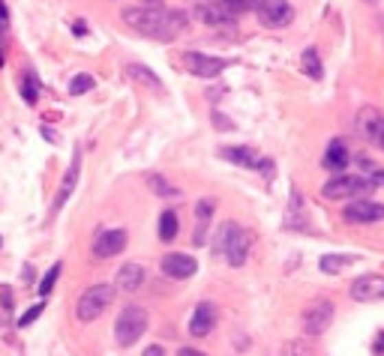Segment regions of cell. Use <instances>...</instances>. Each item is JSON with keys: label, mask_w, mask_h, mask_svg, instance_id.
I'll return each mask as SVG.
<instances>
[{"label": "cell", "mask_w": 384, "mask_h": 356, "mask_svg": "<svg viewBox=\"0 0 384 356\" xmlns=\"http://www.w3.org/2000/svg\"><path fill=\"white\" fill-rule=\"evenodd\" d=\"M124 24H129L135 33L150 39H159V43H171L177 33L186 30V15L174 12V10H162V6H133V10H124Z\"/></svg>", "instance_id": "obj_1"}, {"label": "cell", "mask_w": 384, "mask_h": 356, "mask_svg": "<svg viewBox=\"0 0 384 356\" xmlns=\"http://www.w3.org/2000/svg\"><path fill=\"white\" fill-rule=\"evenodd\" d=\"M216 252L228 261V267H243L252 252V234L238 222H225L216 239Z\"/></svg>", "instance_id": "obj_2"}, {"label": "cell", "mask_w": 384, "mask_h": 356, "mask_svg": "<svg viewBox=\"0 0 384 356\" xmlns=\"http://www.w3.org/2000/svg\"><path fill=\"white\" fill-rule=\"evenodd\" d=\"M147 333V311L142 305H126L120 318L114 320V338L120 347H133Z\"/></svg>", "instance_id": "obj_3"}, {"label": "cell", "mask_w": 384, "mask_h": 356, "mask_svg": "<svg viewBox=\"0 0 384 356\" xmlns=\"http://www.w3.org/2000/svg\"><path fill=\"white\" fill-rule=\"evenodd\" d=\"M111 302H114V287L111 285H93V287H87V291L78 296L76 318L81 320V324H93V320L100 318Z\"/></svg>", "instance_id": "obj_4"}, {"label": "cell", "mask_w": 384, "mask_h": 356, "mask_svg": "<svg viewBox=\"0 0 384 356\" xmlns=\"http://www.w3.org/2000/svg\"><path fill=\"white\" fill-rule=\"evenodd\" d=\"M330 320H333V302L328 296H318V300L309 302L304 314H300V329H304V335L318 338V335H324Z\"/></svg>", "instance_id": "obj_5"}, {"label": "cell", "mask_w": 384, "mask_h": 356, "mask_svg": "<svg viewBox=\"0 0 384 356\" xmlns=\"http://www.w3.org/2000/svg\"><path fill=\"white\" fill-rule=\"evenodd\" d=\"M181 63H183L186 72H192V75H199V78H216L228 66V60H223V57H210V54H201V51H183Z\"/></svg>", "instance_id": "obj_6"}, {"label": "cell", "mask_w": 384, "mask_h": 356, "mask_svg": "<svg viewBox=\"0 0 384 356\" xmlns=\"http://www.w3.org/2000/svg\"><path fill=\"white\" fill-rule=\"evenodd\" d=\"M372 183L370 180H363V177H333V180H328V183L321 186V195L328 198V201H348V198L366 192Z\"/></svg>", "instance_id": "obj_7"}, {"label": "cell", "mask_w": 384, "mask_h": 356, "mask_svg": "<svg viewBox=\"0 0 384 356\" xmlns=\"http://www.w3.org/2000/svg\"><path fill=\"white\" fill-rule=\"evenodd\" d=\"M258 19L264 27H289L294 21V6L289 0H261Z\"/></svg>", "instance_id": "obj_8"}, {"label": "cell", "mask_w": 384, "mask_h": 356, "mask_svg": "<svg viewBox=\"0 0 384 356\" xmlns=\"http://www.w3.org/2000/svg\"><path fill=\"white\" fill-rule=\"evenodd\" d=\"M126 248V230L124 228H109V230H100L93 239V254L100 261L105 258H114V254H120Z\"/></svg>", "instance_id": "obj_9"}, {"label": "cell", "mask_w": 384, "mask_h": 356, "mask_svg": "<svg viewBox=\"0 0 384 356\" xmlns=\"http://www.w3.org/2000/svg\"><path fill=\"white\" fill-rule=\"evenodd\" d=\"M342 216H346V222H351V225H372V222L384 219V204H379V201H351Z\"/></svg>", "instance_id": "obj_10"}, {"label": "cell", "mask_w": 384, "mask_h": 356, "mask_svg": "<svg viewBox=\"0 0 384 356\" xmlns=\"http://www.w3.org/2000/svg\"><path fill=\"white\" fill-rule=\"evenodd\" d=\"M351 300L354 302H379L384 300V276H361L351 285Z\"/></svg>", "instance_id": "obj_11"}, {"label": "cell", "mask_w": 384, "mask_h": 356, "mask_svg": "<svg viewBox=\"0 0 384 356\" xmlns=\"http://www.w3.org/2000/svg\"><path fill=\"white\" fill-rule=\"evenodd\" d=\"M195 270H199V263H195L192 254L168 252L166 258H162V272H166L168 278H192Z\"/></svg>", "instance_id": "obj_12"}, {"label": "cell", "mask_w": 384, "mask_h": 356, "mask_svg": "<svg viewBox=\"0 0 384 356\" xmlns=\"http://www.w3.org/2000/svg\"><path fill=\"white\" fill-rule=\"evenodd\" d=\"M214 327H216V305L210 300H204V302L195 305V311H192L190 335L204 338V335H210V329H214Z\"/></svg>", "instance_id": "obj_13"}, {"label": "cell", "mask_w": 384, "mask_h": 356, "mask_svg": "<svg viewBox=\"0 0 384 356\" xmlns=\"http://www.w3.org/2000/svg\"><path fill=\"white\" fill-rule=\"evenodd\" d=\"M195 19L201 24H210V27H223V24L234 21V15L225 12L219 3H214V0H199V3H195Z\"/></svg>", "instance_id": "obj_14"}, {"label": "cell", "mask_w": 384, "mask_h": 356, "mask_svg": "<svg viewBox=\"0 0 384 356\" xmlns=\"http://www.w3.org/2000/svg\"><path fill=\"white\" fill-rule=\"evenodd\" d=\"M78 174H81V147H76V153H72V162H69V171H67V177H63V183H60V192L54 195V213L69 201V195H72V192H76Z\"/></svg>", "instance_id": "obj_15"}, {"label": "cell", "mask_w": 384, "mask_h": 356, "mask_svg": "<svg viewBox=\"0 0 384 356\" xmlns=\"http://www.w3.org/2000/svg\"><path fill=\"white\" fill-rule=\"evenodd\" d=\"M381 123H384V117L379 114V108H363L357 114V135L375 144V141H379V132H381Z\"/></svg>", "instance_id": "obj_16"}, {"label": "cell", "mask_w": 384, "mask_h": 356, "mask_svg": "<svg viewBox=\"0 0 384 356\" xmlns=\"http://www.w3.org/2000/svg\"><path fill=\"white\" fill-rule=\"evenodd\" d=\"M144 285V267L142 263H124L117 272V291H124V294H135L138 287Z\"/></svg>", "instance_id": "obj_17"}, {"label": "cell", "mask_w": 384, "mask_h": 356, "mask_svg": "<svg viewBox=\"0 0 384 356\" xmlns=\"http://www.w3.org/2000/svg\"><path fill=\"white\" fill-rule=\"evenodd\" d=\"M219 156L231 165H240V168H258L261 162V156L252 147H219Z\"/></svg>", "instance_id": "obj_18"}, {"label": "cell", "mask_w": 384, "mask_h": 356, "mask_svg": "<svg viewBox=\"0 0 384 356\" xmlns=\"http://www.w3.org/2000/svg\"><path fill=\"white\" fill-rule=\"evenodd\" d=\"M324 168L328 171H346L348 168V147L342 144V141H330V147H328V153H324Z\"/></svg>", "instance_id": "obj_19"}, {"label": "cell", "mask_w": 384, "mask_h": 356, "mask_svg": "<svg viewBox=\"0 0 384 356\" xmlns=\"http://www.w3.org/2000/svg\"><path fill=\"white\" fill-rule=\"evenodd\" d=\"M126 75L133 78V81H138L142 87H147V90H159V87H162L159 75H157V72L147 69L144 63H126Z\"/></svg>", "instance_id": "obj_20"}, {"label": "cell", "mask_w": 384, "mask_h": 356, "mask_svg": "<svg viewBox=\"0 0 384 356\" xmlns=\"http://www.w3.org/2000/svg\"><path fill=\"white\" fill-rule=\"evenodd\" d=\"M351 263H354V258H351V254H324L321 261H318V267H321L324 272H328V276H337V272H342L346 267H351Z\"/></svg>", "instance_id": "obj_21"}, {"label": "cell", "mask_w": 384, "mask_h": 356, "mask_svg": "<svg viewBox=\"0 0 384 356\" xmlns=\"http://www.w3.org/2000/svg\"><path fill=\"white\" fill-rule=\"evenodd\" d=\"M21 96H24V102H27V105H36V99H39V78L34 75V69H24V75H21Z\"/></svg>", "instance_id": "obj_22"}, {"label": "cell", "mask_w": 384, "mask_h": 356, "mask_svg": "<svg viewBox=\"0 0 384 356\" xmlns=\"http://www.w3.org/2000/svg\"><path fill=\"white\" fill-rule=\"evenodd\" d=\"M177 230H181V222H177V213L174 210H166L159 219V239H166V243H171V239L177 237Z\"/></svg>", "instance_id": "obj_23"}, {"label": "cell", "mask_w": 384, "mask_h": 356, "mask_svg": "<svg viewBox=\"0 0 384 356\" xmlns=\"http://www.w3.org/2000/svg\"><path fill=\"white\" fill-rule=\"evenodd\" d=\"M300 66H304V69H306L315 81L324 78V69H321V60H318V51H315V48H306V51L300 54Z\"/></svg>", "instance_id": "obj_24"}, {"label": "cell", "mask_w": 384, "mask_h": 356, "mask_svg": "<svg viewBox=\"0 0 384 356\" xmlns=\"http://www.w3.org/2000/svg\"><path fill=\"white\" fill-rule=\"evenodd\" d=\"M147 183H150L153 192L162 195V198H181V189H177V186H171L166 177H150Z\"/></svg>", "instance_id": "obj_25"}, {"label": "cell", "mask_w": 384, "mask_h": 356, "mask_svg": "<svg viewBox=\"0 0 384 356\" xmlns=\"http://www.w3.org/2000/svg\"><path fill=\"white\" fill-rule=\"evenodd\" d=\"M214 210H216V201H214V198H201V201L195 204V216H199L201 225H207L210 216H214Z\"/></svg>", "instance_id": "obj_26"}, {"label": "cell", "mask_w": 384, "mask_h": 356, "mask_svg": "<svg viewBox=\"0 0 384 356\" xmlns=\"http://www.w3.org/2000/svg\"><path fill=\"white\" fill-rule=\"evenodd\" d=\"M57 276H60V263H54V267L45 272V278L39 281V294H43V296H48V294H52V287H54Z\"/></svg>", "instance_id": "obj_27"}, {"label": "cell", "mask_w": 384, "mask_h": 356, "mask_svg": "<svg viewBox=\"0 0 384 356\" xmlns=\"http://www.w3.org/2000/svg\"><path fill=\"white\" fill-rule=\"evenodd\" d=\"M91 87H93V78L91 75H76V78H72V84H69V93L72 96H81V93H87Z\"/></svg>", "instance_id": "obj_28"}, {"label": "cell", "mask_w": 384, "mask_h": 356, "mask_svg": "<svg viewBox=\"0 0 384 356\" xmlns=\"http://www.w3.org/2000/svg\"><path fill=\"white\" fill-rule=\"evenodd\" d=\"M285 356H315V353L306 342H289L285 344Z\"/></svg>", "instance_id": "obj_29"}, {"label": "cell", "mask_w": 384, "mask_h": 356, "mask_svg": "<svg viewBox=\"0 0 384 356\" xmlns=\"http://www.w3.org/2000/svg\"><path fill=\"white\" fill-rule=\"evenodd\" d=\"M219 6H223L225 12H231V15H238V12H247L249 10V0H219Z\"/></svg>", "instance_id": "obj_30"}, {"label": "cell", "mask_w": 384, "mask_h": 356, "mask_svg": "<svg viewBox=\"0 0 384 356\" xmlns=\"http://www.w3.org/2000/svg\"><path fill=\"white\" fill-rule=\"evenodd\" d=\"M43 311H45V302H36L34 309H27V311H24L21 318H19V327H30V324H34V320H36Z\"/></svg>", "instance_id": "obj_31"}, {"label": "cell", "mask_w": 384, "mask_h": 356, "mask_svg": "<svg viewBox=\"0 0 384 356\" xmlns=\"http://www.w3.org/2000/svg\"><path fill=\"white\" fill-rule=\"evenodd\" d=\"M214 123H216L219 129H234V123H231V120H225V117H219L216 111H214Z\"/></svg>", "instance_id": "obj_32"}, {"label": "cell", "mask_w": 384, "mask_h": 356, "mask_svg": "<svg viewBox=\"0 0 384 356\" xmlns=\"http://www.w3.org/2000/svg\"><path fill=\"white\" fill-rule=\"evenodd\" d=\"M6 21H10V12H6V3L0 0V30L6 27Z\"/></svg>", "instance_id": "obj_33"}, {"label": "cell", "mask_w": 384, "mask_h": 356, "mask_svg": "<svg viewBox=\"0 0 384 356\" xmlns=\"http://www.w3.org/2000/svg\"><path fill=\"white\" fill-rule=\"evenodd\" d=\"M144 356H166V351H162L159 344H150V347L144 351Z\"/></svg>", "instance_id": "obj_34"}, {"label": "cell", "mask_w": 384, "mask_h": 356, "mask_svg": "<svg viewBox=\"0 0 384 356\" xmlns=\"http://www.w3.org/2000/svg\"><path fill=\"white\" fill-rule=\"evenodd\" d=\"M177 356H204V353H199L195 347H181V351H177Z\"/></svg>", "instance_id": "obj_35"}, {"label": "cell", "mask_w": 384, "mask_h": 356, "mask_svg": "<svg viewBox=\"0 0 384 356\" xmlns=\"http://www.w3.org/2000/svg\"><path fill=\"white\" fill-rule=\"evenodd\" d=\"M375 351H379V353H384V333H381L379 338H375Z\"/></svg>", "instance_id": "obj_36"}, {"label": "cell", "mask_w": 384, "mask_h": 356, "mask_svg": "<svg viewBox=\"0 0 384 356\" xmlns=\"http://www.w3.org/2000/svg\"><path fill=\"white\" fill-rule=\"evenodd\" d=\"M375 144H379L381 150H384V123H381V132H379V141H375Z\"/></svg>", "instance_id": "obj_37"}, {"label": "cell", "mask_w": 384, "mask_h": 356, "mask_svg": "<svg viewBox=\"0 0 384 356\" xmlns=\"http://www.w3.org/2000/svg\"><path fill=\"white\" fill-rule=\"evenodd\" d=\"M0 66H3V54H0Z\"/></svg>", "instance_id": "obj_38"}, {"label": "cell", "mask_w": 384, "mask_h": 356, "mask_svg": "<svg viewBox=\"0 0 384 356\" xmlns=\"http://www.w3.org/2000/svg\"><path fill=\"white\" fill-rule=\"evenodd\" d=\"M249 3H258V0H249Z\"/></svg>", "instance_id": "obj_39"}, {"label": "cell", "mask_w": 384, "mask_h": 356, "mask_svg": "<svg viewBox=\"0 0 384 356\" xmlns=\"http://www.w3.org/2000/svg\"><path fill=\"white\" fill-rule=\"evenodd\" d=\"M372 3H375V0H372Z\"/></svg>", "instance_id": "obj_40"}]
</instances>
